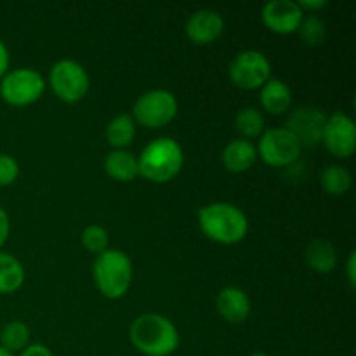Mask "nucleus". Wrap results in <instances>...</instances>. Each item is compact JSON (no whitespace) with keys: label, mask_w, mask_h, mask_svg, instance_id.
<instances>
[{"label":"nucleus","mask_w":356,"mask_h":356,"mask_svg":"<svg viewBox=\"0 0 356 356\" xmlns=\"http://www.w3.org/2000/svg\"><path fill=\"white\" fill-rule=\"evenodd\" d=\"M129 341L143 356H170L181 343L172 320L160 313H143L129 327Z\"/></svg>","instance_id":"nucleus-1"},{"label":"nucleus","mask_w":356,"mask_h":356,"mask_svg":"<svg viewBox=\"0 0 356 356\" xmlns=\"http://www.w3.org/2000/svg\"><path fill=\"white\" fill-rule=\"evenodd\" d=\"M197 221L205 238L219 245H236L249 233L245 212L228 202H214L200 207Z\"/></svg>","instance_id":"nucleus-2"},{"label":"nucleus","mask_w":356,"mask_h":356,"mask_svg":"<svg viewBox=\"0 0 356 356\" xmlns=\"http://www.w3.org/2000/svg\"><path fill=\"white\" fill-rule=\"evenodd\" d=\"M183 148L169 136L149 141L138 156L139 176L153 184H165L176 179L183 170Z\"/></svg>","instance_id":"nucleus-3"},{"label":"nucleus","mask_w":356,"mask_h":356,"mask_svg":"<svg viewBox=\"0 0 356 356\" xmlns=\"http://www.w3.org/2000/svg\"><path fill=\"white\" fill-rule=\"evenodd\" d=\"M92 280L103 298L110 301L122 299L131 291L134 280L131 257L120 249H106L94 259Z\"/></svg>","instance_id":"nucleus-4"},{"label":"nucleus","mask_w":356,"mask_h":356,"mask_svg":"<svg viewBox=\"0 0 356 356\" xmlns=\"http://www.w3.org/2000/svg\"><path fill=\"white\" fill-rule=\"evenodd\" d=\"M179 111L176 94L167 89H152L143 92L132 104L136 125L145 129H163L172 124Z\"/></svg>","instance_id":"nucleus-5"},{"label":"nucleus","mask_w":356,"mask_h":356,"mask_svg":"<svg viewBox=\"0 0 356 356\" xmlns=\"http://www.w3.org/2000/svg\"><path fill=\"white\" fill-rule=\"evenodd\" d=\"M47 82L59 101L66 104L80 103L90 89L87 70L75 59H59L49 70Z\"/></svg>","instance_id":"nucleus-6"},{"label":"nucleus","mask_w":356,"mask_h":356,"mask_svg":"<svg viewBox=\"0 0 356 356\" xmlns=\"http://www.w3.org/2000/svg\"><path fill=\"white\" fill-rule=\"evenodd\" d=\"M45 87L47 82L35 68H14L0 80V97L9 106L24 108L37 103Z\"/></svg>","instance_id":"nucleus-7"},{"label":"nucleus","mask_w":356,"mask_h":356,"mask_svg":"<svg viewBox=\"0 0 356 356\" xmlns=\"http://www.w3.org/2000/svg\"><path fill=\"white\" fill-rule=\"evenodd\" d=\"M257 159L263 160L266 165L289 167L298 162L302 153V146L299 139L289 131L287 127H271L261 134L256 145Z\"/></svg>","instance_id":"nucleus-8"},{"label":"nucleus","mask_w":356,"mask_h":356,"mask_svg":"<svg viewBox=\"0 0 356 356\" xmlns=\"http://www.w3.org/2000/svg\"><path fill=\"white\" fill-rule=\"evenodd\" d=\"M271 61L264 52L245 49L232 59L228 76L242 90H259L271 79Z\"/></svg>","instance_id":"nucleus-9"},{"label":"nucleus","mask_w":356,"mask_h":356,"mask_svg":"<svg viewBox=\"0 0 356 356\" xmlns=\"http://www.w3.org/2000/svg\"><path fill=\"white\" fill-rule=\"evenodd\" d=\"M320 145H323V148L336 159H351L356 149V125L353 118L343 111H336L327 117Z\"/></svg>","instance_id":"nucleus-10"},{"label":"nucleus","mask_w":356,"mask_h":356,"mask_svg":"<svg viewBox=\"0 0 356 356\" xmlns=\"http://www.w3.org/2000/svg\"><path fill=\"white\" fill-rule=\"evenodd\" d=\"M305 13L296 0H271L261 10L263 24L277 35L298 33Z\"/></svg>","instance_id":"nucleus-11"},{"label":"nucleus","mask_w":356,"mask_h":356,"mask_svg":"<svg viewBox=\"0 0 356 356\" xmlns=\"http://www.w3.org/2000/svg\"><path fill=\"white\" fill-rule=\"evenodd\" d=\"M327 115L320 108L299 106L291 111L285 127L299 139L301 146H315L322 141V132L325 127Z\"/></svg>","instance_id":"nucleus-12"},{"label":"nucleus","mask_w":356,"mask_h":356,"mask_svg":"<svg viewBox=\"0 0 356 356\" xmlns=\"http://www.w3.org/2000/svg\"><path fill=\"white\" fill-rule=\"evenodd\" d=\"M225 31V19L214 9H198L188 17L184 33L195 45H211Z\"/></svg>","instance_id":"nucleus-13"},{"label":"nucleus","mask_w":356,"mask_h":356,"mask_svg":"<svg viewBox=\"0 0 356 356\" xmlns=\"http://www.w3.org/2000/svg\"><path fill=\"white\" fill-rule=\"evenodd\" d=\"M216 309L228 323H243L252 312V302L243 289L229 285L216 298Z\"/></svg>","instance_id":"nucleus-14"},{"label":"nucleus","mask_w":356,"mask_h":356,"mask_svg":"<svg viewBox=\"0 0 356 356\" xmlns=\"http://www.w3.org/2000/svg\"><path fill=\"white\" fill-rule=\"evenodd\" d=\"M221 162L226 170L235 174L247 172L257 162V149L252 141L247 139H232L221 152Z\"/></svg>","instance_id":"nucleus-15"},{"label":"nucleus","mask_w":356,"mask_h":356,"mask_svg":"<svg viewBox=\"0 0 356 356\" xmlns=\"http://www.w3.org/2000/svg\"><path fill=\"white\" fill-rule=\"evenodd\" d=\"M259 103L266 113L280 117L291 111L292 90L284 80L271 76L259 89Z\"/></svg>","instance_id":"nucleus-16"},{"label":"nucleus","mask_w":356,"mask_h":356,"mask_svg":"<svg viewBox=\"0 0 356 356\" xmlns=\"http://www.w3.org/2000/svg\"><path fill=\"white\" fill-rule=\"evenodd\" d=\"M103 169L108 177L118 183H131L139 176L138 156L129 149H111L104 156Z\"/></svg>","instance_id":"nucleus-17"},{"label":"nucleus","mask_w":356,"mask_h":356,"mask_svg":"<svg viewBox=\"0 0 356 356\" xmlns=\"http://www.w3.org/2000/svg\"><path fill=\"white\" fill-rule=\"evenodd\" d=\"M136 132H138V125L131 113L115 115L104 129L108 145L113 149H127V146L134 141Z\"/></svg>","instance_id":"nucleus-18"},{"label":"nucleus","mask_w":356,"mask_h":356,"mask_svg":"<svg viewBox=\"0 0 356 356\" xmlns=\"http://www.w3.org/2000/svg\"><path fill=\"white\" fill-rule=\"evenodd\" d=\"M306 263L316 273H330L337 266V250L329 240L315 238L306 247Z\"/></svg>","instance_id":"nucleus-19"},{"label":"nucleus","mask_w":356,"mask_h":356,"mask_svg":"<svg viewBox=\"0 0 356 356\" xmlns=\"http://www.w3.org/2000/svg\"><path fill=\"white\" fill-rule=\"evenodd\" d=\"M26 278L23 263L13 254L0 250V294H14L19 291Z\"/></svg>","instance_id":"nucleus-20"},{"label":"nucleus","mask_w":356,"mask_h":356,"mask_svg":"<svg viewBox=\"0 0 356 356\" xmlns=\"http://www.w3.org/2000/svg\"><path fill=\"white\" fill-rule=\"evenodd\" d=\"M351 184H353V176L346 167L339 165V163L323 167V170L320 172V186L327 195L343 197L351 190Z\"/></svg>","instance_id":"nucleus-21"},{"label":"nucleus","mask_w":356,"mask_h":356,"mask_svg":"<svg viewBox=\"0 0 356 356\" xmlns=\"http://www.w3.org/2000/svg\"><path fill=\"white\" fill-rule=\"evenodd\" d=\"M235 127L242 139L252 141V139L261 138L264 131H266V122H264L263 111H259L254 106H245L238 110L235 115Z\"/></svg>","instance_id":"nucleus-22"},{"label":"nucleus","mask_w":356,"mask_h":356,"mask_svg":"<svg viewBox=\"0 0 356 356\" xmlns=\"http://www.w3.org/2000/svg\"><path fill=\"white\" fill-rule=\"evenodd\" d=\"M30 327L21 320H10L0 330V346L9 353H19L30 344Z\"/></svg>","instance_id":"nucleus-23"},{"label":"nucleus","mask_w":356,"mask_h":356,"mask_svg":"<svg viewBox=\"0 0 356 356\" xmlns=\"http://www.w3.org/2000/svg\"><path fill=\"white\" fill-rule=\"evenodd\" d=\"M299 38L305 45L309 47H316V45H322L327 38V24L325 21L320 16H305L302 17L301 24H299L298 30Z\"/></svg>","instance_id":"nucleus-24"},{"label":"nucleus","mask_w":356,"mask_h":356,"mask_svg":"<svg viewBox=\"0 0 356 356\" xmlns=\"http://www.w3.org/2000/svg\"><path fill=\"white\" fill-rule=\"evenodd\" d=\"M80 242L83 249L94 256H99L104 250L110 249V235H108V229L101 225L86 226L80 235Z\"/></svg>","instance_id":"nucleus-25"},{"label":"nucleus","mask_w":356,"mask_h":356,"mask_svg":"<svg viewBox=\"0 0 356 356\" xmlns=\"http://www.w3.org/2000/svg\"><path fill=\"white\" fill-rule=\"evenodd\" d=\"M19 172L21 169L17 160L7 153H0V188H7L16 183Z\"/></svg>","instance_id":"nucleus-26"},{"label":"nucleus","mask_w":356,"mask_h":356,"mask_svg":"<svg viewBox=\"0 0 356 356\" xmlns=\"http://www.w3.org/2000/svg\"><path fill=\"white\" fill-rule=\"evenodd\" d=\"M17 356H54L51 348L42 343H30L23 351H19Z\"/></svg>","instance_id":"nucleus-27"},{"label":"nucleus","mask_w":356,"mask_h":356,"mask_svg":"<svg viewBox=\"0 0 356 356\" xmlns=\"http://www.w3.org/2000/svg\"><path fill=\"white\" fill-rule=\"evenodd\" d=\"M9 233H10L9 214L6 212V209L0 207V249L6 245L7 238H9Z\"/></svg>","instance_id":"nucleus-28"},{"label":"nucleus","mask_w":356,"mask_h":356,"mask_svg":"<svg viewBox=\"0 0 356 356\" xmlns=\"http://www.w3.org/2000/svg\"><path fill=\"white\" fill-rule=\"evenodd\" d=\"M298 6L302 13H318V10L325 9L329 2L327 0H299Z\"/></svg>","instance_id":"nucleus-29"},{"label":"nucleus","mask_w":356,"mask_h":356,"mask_svg":"<svg viewBox=\"0 0 356 356\" xmlns=\"http://www.w3.org/2000/svg\"><path fill=\"white\" fill-rule=\"evenodd\" d=\"M9 66H10L9 49H7L6 42L0 38V80H2V76L9 72Z\"/></svg>","instance_id":"nucleus-30"},{"label":"nucleus","mask_w":356,"mask_h":356,"mask_svg":"<svg viewBox=\"0 0 356 356\" xmlns=\"http://www.w3.org/2000/svg\"><path fill=\"white\" fill-rule=\"evenodd\" d=\"M346 278L350 282L351 289H355L356 285V254L350 252L346 259Z\"/></svg>","instance_id":"nucleus-31"},{"label":"nucleus","mask_w":356,"mask_h":356,"mask_svg":"<svg viewBox=\"0 0 356 356\" xmlns=\"http://www.w3.org/2000/svg\"><path fill=\"white\" fill-rule=\"evenodd\" d=\"M0 356H14V355H13V353H9V351L3 350V348L0 346Z\"/></svg>","instance_id":"nucleus-32"},{"label":"nucleus","mask_w":356,"mask_h":356,"mask_svg":"<svg viewBox=\"0 0 356 356\" xmlns=\"http://www.w3.org/2000/svg\"><path fill=\"white\" fill-rule=\"evenodd\" d=\"M249 356H270V355H266V353H252V355H249Z\"/></svg>","instance_id":"nucleus-33"}]
</instances>
